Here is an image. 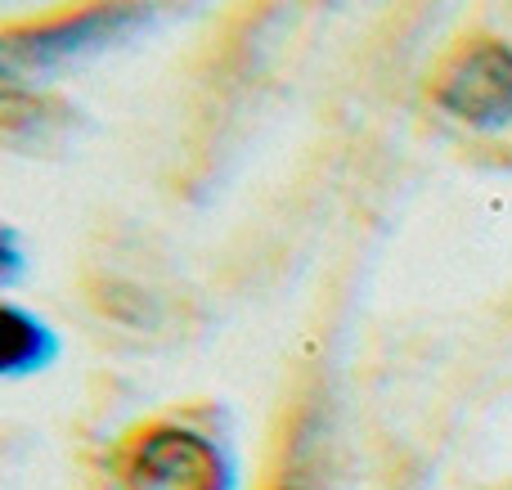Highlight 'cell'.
<instances>
[{"mask_svg":"<svg viewBox=\"0 0 512 490\" xmlns=\"http://www.w3.org/2000/svg\"><path fill=\"white\" fill-rule=\"evenodd\" d=\"M45 356H50L45 329L32 320V315L18 311V306H9L5 311V374H23V369L41 365Z\"/></svg>","mask_w":512,"mask_h":490,"instance_id":"277c9868","label":"cell"},{"mask_svg":"<svg viewBox=\"0 0 512 490\" xmlns=\"http://www.w3.org/2000/svg\"><path fill=\"white\" fill-rule=\"evenodd\" d=\"M126 490H230L221 450L189 428H144L117 459Z\"/></svg>","mask_w":512,"mask_h":490,"instance_id":"7a4b0ae2","label":"cell"},{"mask_svg":"<svg viewBox=\"0 0 512 490\" xmlns=\"http://www.w3.org/2000/svg\"><path fill=\"white\" fill-rule=\"evenodd\" d=\"M140 9H122V5H95V9H77V14H63L54 23H41L32 32H5V68H50L63 63L72 54L90 50V45H104L113 32H122L126 23H135Z\"/></svg>","mask_w":512,"mask_h":490,"instance_id":"3957f363","label":"cell"},{"mask_svg":"<svg viewBox=\"0 0 512 490\" xmlns=\"http://www.w3.org/2000/svg\"><path fill=\"white\" fill-rule=\"evenodd\" d=\"M432 99L477 131L512 126V45L495 36L463 41L436 72Z\"/></svg>","mask_w":512,"mask_h":490,"instance_id":"6da1fadb","label":"cell"}]
</instances>
